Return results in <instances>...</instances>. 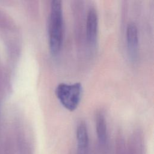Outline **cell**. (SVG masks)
<instances>
[{"label": "cell", "instance_id": "obj_1", "mask_svg": "<svg viewBox=\"0 0 154 154\" xmlns=\"http://www.w3.org/2000/svg\"><path fill=\"white\" fill-rule=\"evenodd\" d=\"M63 17L62 3L60 0H53L51 4L49 26V49L53 55H57L63 40Z\"/></svg>", "mask_w": 154, "mask_h": 154}, {"label": "cell", "instance_id": "obj_2", "mask_svg": "<svg viewBox=\"0 0 154 154\" xmlns=\"http://www.w3.org/2000/svg\"><path fill=\"white\" fill-rule=\"evenodd\" d=\"M55 94L61 104L70 111L78 107L82 93V87L79 82L73 84L60 83L55 89Z\"/></svg>", "mask_w": 154, "mask_h": 154}, {"label": "cell", "instance_id": "obj_4", "mask_svg": "<svg viewBox=\"0 0 154 154\" xmlns=\"http://www.w3.org/2000/svg\"><path fill=\"white\" fill-rule=\"evenodd\" d=\"M126 40L128 52L131 58L135 57L138 46V29L133 22L128 23L126 28Z\"/></svg>", "mask_w": 154, "mask_h": 154}, {"label": "cell", "instance_id": "obj_3", "mask_svg": "<svg viewBox=\"0 0 154 154\" xmlns=\"http://www.w3.org/2000/svg\"><path fill=\"white\" fill-rule=\"evenodd\" d=\"M98 29V17L96 10L90 9L86 22V37L88 43L93 44L96 40Z\"/></svg>", "mask_w": 154, "mask_h": 154}, {"label": "cell", "instance_id": "obj_5", "mask_svg": "<svg viewBox=\"0 0 154 154\" xmlns=\"http://www.w3.org/2000/svg\"><path fill=\"white\" fill-rule=\"evenodd\" d=\"M76 136L79 154H84L88 146L89 137L87 128L84 122H81L78 125Z\"/></svg>", "mask_w": 154, "mask_h": 154}, {"label": "cell", "instance_id": "obj_6", "mask_svg": "<svg viewBox=\"0 0 154 154\" xmlns=\"http://www.w3.org/2000/svg\"><path fill=\"white\" fill-rule=\"evenodd\" d=\"M95 123L97 138L100 143L104 144L107 139V127L104 115L102 112L96 114Z\"/></svg>", "mask_w": 154, "mask_h": 154}]
</instances>
